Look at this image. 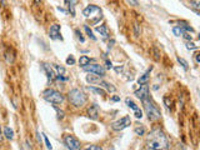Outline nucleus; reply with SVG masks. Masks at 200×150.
<instances>
[{
  "label": "nucleus",
  "mask_w": 200,
  "mask_h": 150,
  "mask_svg": "<svg viewBox=\"0 0 200 150\" xmlns=\"http://www.w3.org/2000/svg\"><path fill=\"white\" fill-rule=\"evenodd\" d=\"M146 146L149 150H166L169 140L161 129H154L146 138Z\"/></svg>",
  "instance_id": "f257e3e1"
},
{
  "label": "nucleus",
  "mask_w": 200,
  "mask_h": 150,
  "mask_svg": "<svg viewBox=\"0 0 200 150\" xmlns=\"http://www.w3.org/2000/svg\"><path fill=\"white\" fill-rule=\"evenodd\" d=\"M83 14L87 19H89L93 24H96L98 21H100V19L103 18V11L101 9L99 8V6L96 5H88L87 8L84 9V11H83Z\"/></svg>",
  "instance_id": "f03ea898"
},
{
  "label": "nucleus",
  "mask_w": 200,
  "mask_h": 150,
  "mask_svg": "<svg viewBox=\"0 0 200 150\" xmlns=\"http://www.w3.org/2000/svg\"><path fill=\"white\" fill-rule=\"evenodd\" d=\"M69 100L74 106L80 108L84 106L85 103H87V95L79 89H73L69 91Z\"/></svg>",
  "instance_id": "7ed1b4c3"
},
{
  "label": "nucleus",
  "mask_w": 200,
  "mask_h": 150,
  "mask_svg": "<svg viewBox=\"0 0 200 150\" xmlns=\"http://www.w3.org/2000/svg\"><path fill=\"white\" fill-rule=\"evenodd\" d=\"M143 105H144V109H145L146 115H148V118H149L150 121H155V120H158V119H160L159 109L156 108V105H154V103L150 100V99L143 100Z\"/></svg>",
  "instance_id": "20e7f679"
},
{
  "label": "nucleus",
  "mask_w": 200,
  "mask_h": 150,
  "mask_svg": "<svg viewBox=\"0 0 200 150\" xmlns=\"http://www.w3.org/2000/svg\"><path fill=\"white\" fill-rule=\"evenodd\" d=\"M43 98L51 104H61L64 101V95L54 89H46L43 91Z\"/></svg>",
  "instance_id": "39448f33"
},
{
  "label": "nucleus",
  "mask_w": 200,
  "mask_h": 150,
  "mask_svg": "<svg viewBox=\"0 0 200 150\" xmlns=\"http://www.w3.org/2000/svg\"><path fill=\"white\" fill-rule=\"evenodd\" d=\"M64 143L69 150H80V148H81L80 141L73 135H69V134L64 135Z\"/></svg>",
  "instance_id": "423d86ee"
},
{
  "label": "nucleus",
  "mask_w": 200,
  "mask_h": 150,
  "mask_svg": "<svg viewBox=\"0 0 200 150\" xmlns=\"http://www.w3.org/2000/svg\"><path fill=\"white\" fill-rule=\"evenodd\" d=\"M130 124H132V119H130V117H124L121 119H119V120L114 121L111 124V128H113V130H115V131H121L125 128L129 127Z\"/></svg>",
  "instance_id": "0eeeda50"
},
{
  "label": "nucleus",
  "mask_w": 200,
  "mask_h": 150,
  "mask_svg": "<svg viewBox=\"0 0 200 150\" xmlns=\"http://www.w3.org/2000/svg\"><path fill=\"white\" fill-rule=\"evenodd\" d=\"M84 70L88 71V73H90V74H94L99 78H101V76L105 75V69L101 65H99V64H89V65H87L84 68Z\"/></svg>",
  "instance_id": "6e6552de"
},
{
  "label": "nucleus",
  "mask_w": 200,
  "mask_h": 150,
  "mask_svg": "<svg viewBox=\"0 0 200 150\" xmlns=\"http://www.w3.org/2000/svg\"><path fill=\"white\" fill-rule=\"evenodd\" d=\"M134 94H135V96L139 98L141 101L145 100V99H149V86H148L146 84L141 85L140 89H138Z\"/></svg>",
  "instance_id": "1a4fd4ad"
},
{
  "label": "nucleus",
  "mask_w": 200,
  "mask_h": 150,
  "mask_svg": "<svg viewBox=\"0 0 200 150\" xmlns=\"http://www.w3.org/2000/svg\"><path fill=\"white\" fill-rule=\"evenodd\" d=\"M49 36H50V39H53V40H56V39H63L60 35V25H58V24H54V25H51L50 26V29H49Z\"/></svg>",
  "instance_id": "9d476101"
},
{
  "label": "nucleus",
  "mask_w": 200,
  "mask_h": 150,
  "mask_svg": "<svg viewBox=\"0 0 200 150\" xmlns=\"http://www.w3.org/2000/svg\"><path fill=\"white\" fill-rule=\"evenodd\" d=\"M98 115H99L98 106H96V105H91V106L88 109V117L93 119V120H96V119H98Z\"/></svg>",
  "instance_id": "9b49d317"
},
{
  "label": "nucleus",
  "mask_w": 200,
  "mask_h": 150,
  "mask_svg": "<svg viewBox=\"0 0 200 150\" xmlns=\"http://www.w3.org/2000/svg\"><path fill=\"white\" fill-rule=\"evenodd\" d=\"M43 69L45 70V73H46V76H48V79H49L50 81L54 79V70H53V68H51L49 64H46V63H44L43 64Z\"/></svg>",
  "instance_id": "f8f14e48"
},
{
  "label": "nucleus",
  "mask_w": 200,
  "mask_h": 150,
  "mask_svg": "<svg viewBox=\"0 0 200 150\" xmlns=\"http://www.w3.org/2000/svg\"><path fill=\"white\" fill-rule=\"evenodd\" d=\"M95 30L98 31L100 35H101L104 39H106V38L109 36V30H108V26L106 25H100V26H96Z\"/></svg>",
  "instance_id": "ddd939ff"
},
{
  "label": "nucleus",
  "mask_w": 200,
  "mask_h": 150,
  "mask_svg": "<svg viewBox=\"0 0 200 150\" xmlns=\"http://www.w3.org/2000/svg\"><path fill=\"white\" fill-rule=\"evenodd\" d=\"M151 69H153V68H150L149 70L146 71V73H144L143 75H141V76L139 78V79H138V84L139 85H144V84H146L148 83V80H149V75H150V71H151Z\"/></svg>",
  "instance_id": "4468645a"
},
{
  "label": "nucleus",
  "mask_w": 200,
  "mask_h": 150,
  "mask_svg": "<svg viewBox=\"0 0 200 150\" xmlns=\"http://www.w3.org/2000/svg\"><path fill=\"white\" fill-rule=\"evenodd\" d=\"M87 81L88 83H90V84H95V85H99L100 84V81H101V79H100L99 76H96V75H88L87 76Z\"/></svg>",
  "instance_id": "2eb2a0df"
},
{
  "label": "nucleus",
  "mask_w": 200,
  "mask_h": 150,
  "mask_svg": "<svg viewBox=\"0 0 200 150\" xmlns=\"http://www.w3.org/2000/svg\"><path fill=\"white\" fill-rule=\"evenodd\" d=\"M79 64H80V66L85 68L87 65H89V64H90V58L87 56V55L80 56V59H79Z\"/></svg>",
  "instance_id": "dca6fc26"
},
{
  "label": "nucleus",
  "mask_w": 200,
  "mask_h": 150,
  "mask_svg": "<svg viewBox=\"0 0 200 150\" xmlns=\"http://www.w3.org/2000/svg\"><path fill=\"white\" fill-rule=\"evenodd\" d=\"M99 86H101V88H105V89L108 90V91H115V88H114L111 84L106 83V81H104V80H101V81H100Z\"/></svg>",
  "instance_id": "f3484780"
},
{
  "label": "nucleus",
  "mask_w": 200,
  "mask_h": 150,
  "mask_svg": "<svg viewBox=\"0 0 200 150\" xmlns=\"http://www.w3.org/2000/svg\"><path fill=\"white\" fill-rule=\"evenodd\" d=\"M4 135H5V138H6V139L11 140V139L14 138V131H13V129H10L9 127L4 128Z\"/></svg>",
  "instance_id": "a211bd4d"
},
{
  "label": "nucleus",
  "mask_w": 200,
  "mask_h": 150,
  "mask_svg": "<svg viewBox=\"0 0 200 150\" xmlns=\"http://www.w3.org/2000/svg\"><path fill=\"white\" fill-rule=\"evenodd\" d=\"M89 90L93 91V93L95 94H99V95H105L106 91L104 89H101V88H95V86H89Z\"/></svg>",
  "instance_id": "6ab92c4d"
},
{
  "label": "nucleus",
  "mask_w": 200,
  "mask_h": 150,
  "mask_svg": "<svg viewBox=\"0 0 200 150\" xmlns=\"http://www.w3.org/2000/svg\"><path fill=\"white\" fill-rule=\"evenodd\" d=\"M65 4H68V8L71 16H75V1H65Z\"/></svg>",
  "instance_id": "aec40b11"
},
{
  "label": "nucleus",
  "mask_w": 200,
  "mask_h": 150,
  "mask_svg": "<svg viewBox=\"0 0 200 150\" xmlns=\"http://www.w3.org/2000/svg\"><path fill=\"white\" fill-rule=\"evenodd\" d=\"M173 33H174L177 36H180V35H183V34L187 33V31H185V29L183 28V26H175V28L173 29Z\"/></svg>",
  "instance_id": "412c9836"
},
{
  "label": "nucleus",
  "mask_w": 200,
  "mask_h": 150,
  "mask_svg": "<svg viewBox=\"0 0 200 150\" xmlns=\"http://www.w3.org/2000/svg\"><path fill=\"white\" fill-rule=\"evenodd\" d=\"M125 103H126V105H128V106H129V108H132L134 111H135V110H138V109H139V108L136 106V104L134 103L133 100H130L129 98H126V99H125Z\"/></svg>",
  "instance_id": "4be33fe9"
},
{
  "label": "nucleus",
  "mask_w": 200,
  "mask_h": 150,
  "mask_svg": "<svg viewBox=\"0 0 200 150\" xmlns=\"http://www.w3.org/2000/svg\"><path fill=\"white\" fill-rule=\"evenodd\" d=\"M54 69L56 70V73H58V76H63V75L65 74V68L60 66V65H54Z\"/></svg>",
  "instance_id": "5701e85b"
},
{
  "label": "nucleus",
  "mask_w": 200,
  "mask_h": 150,
  "mask_svg": "<svg viewBox=\"0 0 200 150\" xmlns=\"http://www.w3.org/2000/svg\"><path fill=\"white\" fill-rule=\"evenodd\" d=\"M135 134L136 135H144L145 134V128L144 127H138V128H135Z\"/></svg>",
  "instance_id": "b1692460"
},
{
  "label": "nucleus",
  "mask_w": 200,
  "mask_h": 150,
  "mask_svg": "<svg viewBox=\"0 0 200 150\" xmlns=\"http://www.w3.org/2000/svg\"><path fill=\"white\" fill-rule=\"evenodd\" d=\"M84 29H85V31H87V34H88V35H89V36L93 40H96V38H95V35H93V31H91V29L89 28L88 25H85V26H84Z\"/></svg>",
  "instance_id": "393cba45"
},
{
  "label": "nucleus",
  "mask_w": 200,
  "mask_h": 150,
  "mask_svg": "<svg viewBox=\"0 0 200 150\" xmlns=\"http://www.w3.org/2000/svg\"><path fill=\"white\" fill-rule=\"evenodd\" d=\"M178 61H179V63L181 64V66L184 68L185 70H188V63H187V61H185L184 59H183V58H180V56H178Z\"/></svg>",
  "instance_id": "a878e982"
},
{
  "label": "nucleus",
  "mask_w": 200,
  "mask_h": 150,
  "mask_svg": "<svg viewBox=\"0 0 200 150\" xmlns=\"http://www.w3.org/2000/svg\"><path fill=\"white\" fill-rule=\"evenodd\" d=\"M75 34H77V35H78V39H79V40H80V42H81V43H84V42H85V39H84V36H83V35H81V33H80V30H79V29H77V30H75Z\"/></svg>",
  "instance_id": "bb28decb"
},
{
  "label": "nucleus",
  "mask_w": 200,
  "mask_h": 150,
  "mask_svg": "<svg viewBox=\"0 0 200 150\" xmlns=\"http://www.w3.org/2000/svg\"><path fill=\"white\" fill-rule=\"evenodd\" d=\"M66 64H68V65H74V64H75V59H74L73 55H70L66 59Z\"/></svg>",
  "instance_id": "cd10ccee"
},
{
  "label": "nucleus",
  "mask_w": 200,
  "mask_h": 150,
  "mask_svg": "<svg viewBox=\"0 0 200 150\" xmlns=\"http://www.w3.org/2000/svg\"><path fill=\"white\" fill-rule=\"evenodd\" d=\"M196 48H198V46H196L194 43H187V49L188 50H195Z\"/></svg>",
  "instance_id": "c85d7f7f"
},
{
  "label": "nucleus",
  "mask_w": 200,
  "mask_h": 150,
  "mask_svg": "<svg viewBox=\"0 0 200 150\" xmlns=\"http://www.w3.org/2000/svg\"><path fill=\"white\" fill-rule=\"evenodd\" d=\"M43 135H44V134H43ZM44 140H45V144H46V148H48V149H49V150L53 149V146H51V144H50V141H49V139H48L46 135H44Z\"/></svg>",
  "instance_id": "c756f323"
},
{
  "label": "nucleus",
  "mask_w": 200,
  "mask_h": 150,
  "mask_svg": "<svg viewBox=\"0 0 200 150\" xmlns=\"http://www.w3.org/2000/svg\"><path fill=\"white\" fill-rule=\"evenodd\" d=\"M85 150H103V149L100 148V146H98V145H90V146H88Z\"/></svg>",
  "instance_id": "7c9ffc66"
},
{
  "label": "nucleus",
  "mask_w": 200,
  "mask_h": 150,
  "mask_svg": "<svg viewBox=\"0 0 200 150\" xmlns=\"http://www.w3.org/2000/svg\"><path fill=\"white\" fill-rule=\"evenodd\" d=\"M135 118H136V119H141V118H143V111H141L140 109L135 110Z\"/></svg>",
  "instance_id": "2f4dec72"
},
{
  "label": "nucleus",
  "mask_w": 200,
  "mask_h": 150,
  "mask_svg": "<svg viewBox=\"0 0 200 150\" xmlns=\"http://www.w3.org/2000/svg\"><path fill=\"white\" fill-rule=\"evenodd\" d=\"M55 109H56V111H58V118H59V119H63V118H64V111H63V110H59L58 108H55Z\"/></svg>",
  "instance_id": "473e14b6"
},
{
  "label": "nucleus",
  "mask_w": 200,
  "mask_h": 150,
  "mask_svg": "<svg viewBox=\"0 0 200 150\" xmlns=\"http://www.w3.org/2000/svg\"><path fill=\"white\" fill-rule=\"evenodd\" d=\"M183 36H184V38H185V39H187V40H190V42L193 40V36H191V35H190V34H189V33H184V34H183Z\"/></svg>",
  "instance_id": "72a5a7b5"
},
{
  "label": "nucleus",
  "mask_w": 200,
  "mask_h": 150,
  "mask_svg": "<svg viewBox=\"0 0 200 150\" xmlns=\"http://www.w3.org/2000/svg\"><path fill=\"white\" fill-rule=\"evenodd\" d=\"M105 64H106V69H111V68H113V63L110 60L106 59L105 60Z\"/></svg>",
  "instance_id": "f704fd0d"
},
{
  "label": "nucleus",
  "mask_w": 200,
  "mask_h": 150,
  "mask_svg": "<svg viewBox=\"0 0 200 150\" xmlns=\"http://www.w3.org/2000/svg\"><path fill=\"white\" fill-rule=\"evenodd\" d=\"M164 101H165V104H166V106H168V108H170V106H171V100L169 101V98H164Z\"/></svg>",
  "instance_id": "c9c22d12"
},
{
  "label": "nucleus",
  "mask_w": 200,
  "mask_h": 150,
  "mask_svg": "<svg viewBox=\"0 0 200 150\" xmlns=\"http://www.w3.org/2000/svg\"><path fill=\"white\" fill-rule=\"evenodd\" d=\"M200 4V3L199 1H190V5H193V6H195V8H199V5Z\"/></svg>",
  "instance_id": "e433bc0d"
},
{
  "label": "nucleus",
  "mask_w": 200,
  "mask_h": 150,
  "mask_svg": "<svg viewBox=\"0 0 200 150\" xmlns=\"http://www.w3.org/2000/svg\"><path fill=\"white\" fill-rule=\"evenodd\" d=\"M134 28H135V36H138V35H139V25L135 24V25H134Z\"/></svg>",
  "instance_id": "4c0bfd02"
},
{
  "label": "nucleus",
  "mask_w": 200,
  "mask_h": 150,
  "mask_svg": "<svg viewBox=\"0 0 200 150\" xmlns=\"http://www.w3.org/2000/svg\"><path fill=\"white\" fill-rule=\"evenodd\" d=\"M123 69H124L123 66H116V68H115V71H116V73H121Z\"/></svg>",
  "instance_id": "58836bf2"
},
{
  "label": "nucleus",
  "mask_w": 200,
  "mask_h": 150,
  "mask_svg": "<svg viewBox=\"0 0 200 150\" xmlns=\"http://www.w3.org/2000/svg\"><path fill=\"white\" fill-rule=\"evenodd\" d=\"M195 60H196V63H200V55H199V54H196V55H195Z\"/></svg>",
  "instance_id": "ea45409f"
},
{
  "label": "nucleus",
  "mask_w": 200,
  "mask_h": 150,
  "mask_svg": "<svg viewBox=\"0 0 200 150\" xmlns=\"http://www.w3.org/2000/svg\"><path fill=\"white\" fill-rule=\"evenodd\" d=\"M114 43H115V40H111V42L109 43V45H108V48H109V49H110V48L113 46V44H114Z\"/></svg>",
  "instance_id": "a19ab883"
},
{
  "label": "nucleus",
  "mask_w": 200,
  "mask_h": 150,
  "mask_svg": "<svg viewBox=\"0 0 200 150\" xmlns=\"http://www.w3.org/2000/svg\"><path fill=\"white\" fill-rule=\"evenodd\" d=\"M113 100H114V101H119V100H120V98H119V96H114V98H113Z\"/></svg>",
  "instance_id": "79ce46f5"
},
{
  "label": "nucleus",
  "mask_w": 200,
  "mask_h": 150,
  "mask_svg": "<svg viewBox=\"0 0 200 150\" xmlns=\"http://www.w3.org/2000/svg\"><path fill=\"white\" fill-rule=\"evenodd\" d=\"M128 4H134V5H136L138 1H128Z\"/></svg>",
  "instance_id": "37998d69"
},
{
  "label": "nucleus",
  "mask_w": 200,
  "mask_h": 150,
  "mask_svg": "<svg viewBox=\"0 0 200 150\" xmlns=\"http://www.w3.org/2000/svg\"><path fill=\"white\" fill-rule=\"evenodd\" d=\"M0 134H1V128H0Z\"/></svg>",
  "instance_id": "c03bdc74"
}]
</instances>
